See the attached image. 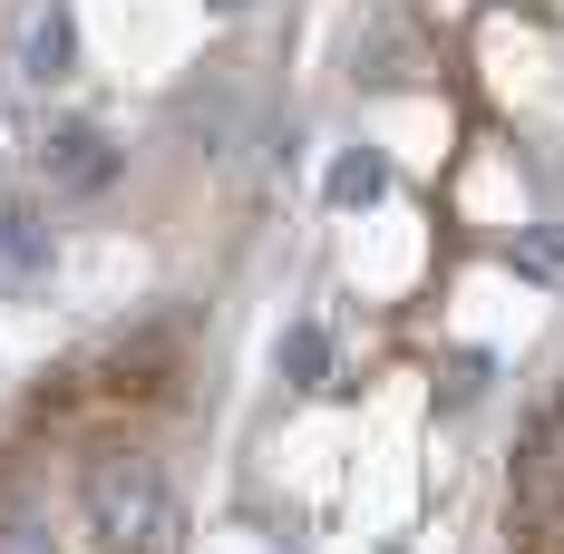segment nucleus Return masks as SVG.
I'll use <instances>...</instances> for the list:
<instances>
[{"instance_id": "obj_7", "label": "nucleus", "mask_w": 564, "mask_h": 554, "mask_svg": "<svg viewBox=\"0 0 564 554\" xmlns=\"http://www.w3.org/2000/svg\"><path fill=\"white\" fill-rule=\"evenodd\" d=\"M0 253H10L20 273L40 263V215H30V205H10V215H0Z\"/></svg>"}, {"instance_id": "obj_4", "label": "nucleus", "mask_w": 564, "mask_h": 554, "mask_svg": "<svg viewBox=\"0 0 564 554\" xmlns=\"http://www.w3.org/2000/svg\"><path fill=\"white\" fill-rule=\"evenodd\" d=\"M273 370L292 389H322V370H332V340H322V322H292V332L273 340Z\"/></svg>"}, {"instance_id": "obj_2", "label": "nucleus", "mask_w": 564, "mask_h": 554, "mask_svg": "<svg viewBox=\"0 0 564 554\" xmlns=\"http://www.w3.org/2000/svg\"><path fill=\"white\" fill-rule=\"evenodd\" d=\"M117 166H127V146H117L108 127H50V146H40V195L50 205H88V195H108Z\"/></svg>"}, {"instance_id": "obj_3", "label": "nucleus", "mask_w": 564, "mask_h": 554, "mask_svg": "<svg viewBox=\"0 0 564 554\" xmlns=\"http://www.w3.org/2000/svg\"><path fill=\"white\" fill-rule=\"evenodd\" d=\"M20 68H30V78H40V88H50V78H68V68H78V10H68V0H50V10H40V20H30V40H20Z\"/></svg>"}, {"instance_id": "obj_8", "label": "nucleus", "mask_w": 564, "mask_h": 554, "mask_svg": "<svg viewBox=\"0 0 564 554\" xmlns=\"http://www.w3.org/2000/svg\"><path fill=\"white\" fill-rule=\"evenodd\" d=\"M215 10H243V0H215Z\"/></svg>"}, {"instance_id": "obj_5", "label": "nucleus", "mask_w": 564, "mask_h": 554, "mask_svg": "<svg viewBox=\"0 0 564 554\" xmlns=\"http://www.w3.org/2000/svg\"><path fill=\"white\" fill-rule=\"evenodd\" d=\"M0 554H58L50 515H30V506H0Z\"/></svg>"}, {"instance_id": "obj_1", "label": "nucleus", "mask_w": 564, "mask_h": 554, "mask_svg": "<svg viewBox=\"0 0 564 554\" xmlns=\"http://www.w3.org/2000/svg\"><path fill=\"white\" fill-rule=\"evenodd\" d=\"M78 525L98 554H166L175 545V487L147 447H98L78 467Z\"/></svg>"}, {"instance_id": "obj_6", "label": "nucleus", "mask_w": 564, "mask_h": 554, "mask_svg": "<svg viewBox=\"0 0 564 554\" xmlns=\"http://www.w3.org/2000/svg\"><path fill=\"white\" fill-rule=\"evenodd\" d=\"M380 185H390V166H380V156H340V166H332V205H370Z\"/></svg>"}]
</instances>
